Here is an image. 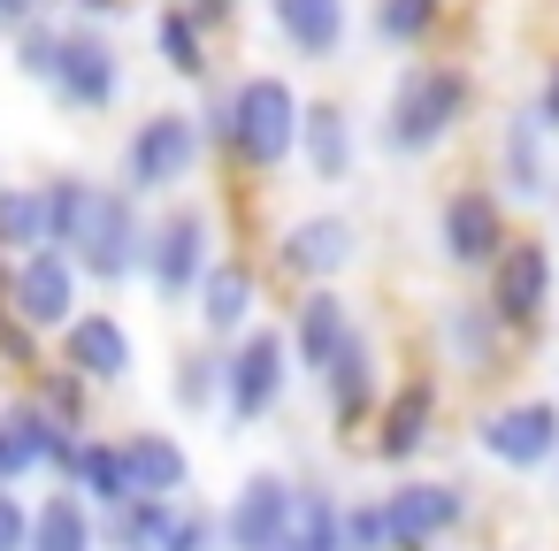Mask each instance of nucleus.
I'll list each match as a JSON object with an SVG mask.
<instances>
[{"mask_svg": "<svg viewBox=\"0 0 559 551\" xmlns=\"http://www.w3.org/2000/svg\"><path fill=\"white\" fill-rule=\"evenodd\" d=\"M261 291H269V268H261L253 253H223V261L207 268L200 299H192L200 337H207V345H238V337L261 322Z\"/></svg>", "mask_w": 559, "mask_h": 551, "instance_id": "aec40b11", "label": "nucleus"}, {"mask_svg": "<svg viewBox=\"0 0 559 551\" xmlns=\"http://www.w3.org/2000/svg\"><path fill=\"white\" fill-rule=\"evenodd\" d=\"M391 383H399V375H383V345H376V330H360V337H353V352L322 375V406H330L337 444H368V429H376V414H383Z\"/></svg>", "mask_w": 559, "mask_h": 551, "instance_id": "f3484780", "label": "nucleus"}, {"mask_svg": "<svg viewBox=\"0 0 559 551\" xmlns=\"http://www.w3.org/2000/svg\"><path fill=\"white\" fill-rule=\"evenodd\" d=\"M9 268H16V261H0V284H9Z\"/></svg>", "mask_w": 559, "mask_h": 551, "instance_id": "c03bdc74", "label": "nucleus"}, {"mask_svg": "<svg viewBox=\"0 0 559 551\" xmlns=\"http://www.w3.org/2000/svg\"><path fill=\"white\" fill-rule=\"evenodd\" d=\"M467 444H475L490 467H506V475H544V467H559V391H521V398L475 406Z\"/></svg>", "mask_w": 559, "mask_h": 551, "instance_id": "0eeeda50", "label": "nucleus"}, {"mask_svg": "<svg viewBox=\"0 0 559 551\" xmlns=\"http://www.w3.org/2000/svg\"><path fill=\"white\" fill-rule=\"evenodd\" d=\"M70 9H78L85 24H108V16H123V9H131V0H70Z\"/></svg>", "mask_w": 559, "mask_h": 551, "instance_id": "37998d69", "label": "nucleus"}, {"mask_svg": "<svg viewBox=\"0 0 559 551\" xmlns=\"http://www.w3.org/2000/svg\"><path fill=\"white\" fill-rule=\"evenodd\" d=\"M55 100L78 108V116H108L123 100V55L100 24H70V55H62V77H55Z\"/></svg>", "mask_w": 559, "mask_h": 551, "instance_id": "412c9836", "label": "nucleus"}, {"mask_svg": "<svg viewBox=\"0 0 559 551\" xmlns=\"http://www.w3.org/2000/svg\"><path fill=\"white\" fill-rule=\"evenodd\" d=\"M360 161V131H353V108L337 93H314L307 100V123H299V169L314 184H345Z\"/></svg>", "mask_w": 559, "mask_h": 551, "instance_id": "4be33fe9", "label": "nucleus"}, {"mask_svg": "<svg viewBox=\"0 0 559 551\" xmlns=\"http://www.w3.org/2000/svg\"><path fill=\"white\" fill-rule=\"evenodd\" d=\"M24 391H32V398H39V406H47V414H55L62 429H78V436H93V398H100V391H93V383H85L78 368H62V360H47V368H39V375H32Z\"/></svg>", "mask_w": 559, "mask_h": 551, "instance_id": "f704fd0d", "label": "nucleus"}, {"mask_svg": "<svg viewBox=\"0 0 559 551\" xmlns=\"http://www.w3.org/2000/svg\"><path fill=\"white\" fill-rule=\"evenodd\" d=\"M70 490H85L100 513H123L131 498H139V475H131V452H123V436H85L78 444V467H70Z\"/></svg>", "mask_w": 559, "mask_h": 551, "instance_id": "bb28decb", "label": "nucleus"}, {"mask_svg": "<svg viewBox=\"0 0 559 551\" xmlns=\"http://www.w3.org/2000/svg\"><path fill=\"white\" fill-rule=\"evenodd\" d=\"M123 452H131L139 498H192V452H185V436H169V429H131Z\"/></svg>", "mask_w": 559, "mask_h": 551, "instance_id": "cd10ccee", "label": "nucleus"}, {"mask_svg": "<svg viewBox=\"0 0 559 551\" xmlns=\"http://www.w3.org/2000/svg\"><path fill=\"white\" fill-rule=\"evenodd\" d=\"M32 551H108L100 505H93L85 490H70V482L39 490V498H32Z\"/></svg>", "mask_w": 559, "mask_h": 551, "instance_id": "b1692460", "label": "nucleus"}, {"mask_svg": "<svg viewBox=\"0 0 559 551\" xmlns=\"http://www.w3.org/2000/svg\"><path fill=\"white\" fill-rule=\"evenodd\" d=\"M169 406H177V414H192V421L223 414V345L192 337V345H177V352H169Z\"/></svg>", "mask_w": 559, "mask_h": 551, "instance_id": "c756f323", "label": "nucleus"}, {"mask_svg": "<svg viewBox=\"0 0 559 551\" xmlns=\"http://www.w3.org/2000/svg\"><path fill=\"white\" fill-rule=\"evenodd\" d=\"M207 146L215 161L246 169V177H276L292 154H299V123H307V100L276 77V70H246V77H215L207 85Z\"/></svg>", "mask_w": 559, "mask_h": 551, "instance_id": "f257e3e1", "label": "nucleus"}, {"mask_svg": "<svg viewBox=\"0 0 559 551\" xmlns=\"http://www.w3.org/2000/svg\"><path fill=\"white\" fill-rule=\"evenodd\" d=\"M39 16H47V0H0V32H9V39H16L24 24H39Z\"/></svg>", "mask_w": 559, "mask_h": 551, "instance_id": "a19ab883", "label": "nucleus"}, {"mask_svg": "<svg viewBox=\"0 0 559 551\" xmlns=\"http://www.w3.org/2000/svg\"><path fill=\"white\" fill-rule=\"evenodd\" d=\"M185 498H131L123 513H100V536L108 551H162L169 543V520H177Z\"/></svg>", "mask_w": 559, "mask_h": 551, "instance_id": "473e14b6", "label": "nucleus"}, {"mask_svg": "<svg viewBox=\"0 0 559 551\" xmlns=\"http://www.w3.org/2000/svg\"><path fill=\"white\" fill-rule=\"evenodd\" d=\"M276 551H345V498L330 482H299V513Z\"/></svg>", "mask_w": 559, "mask_h": 551, "instance_id": "2f4dec72", "label": "nucleus"}, {"mask_svg": "<svg viewBox=\"0 0 559 551\" xmlns=\"http://www.w3.org/2000/svg\"><path fill=\"white\" fill-rule=\"evenodd\" d=\"M47 245V192L39 184H0V261H24Z\"/></svg>", "mask_w": 559, "mask_h": 551, "instance_id": "72a5a7b5", "label": "nucleus"}, {"mask_svg": "<svg viewBox=\"0 0 559 551\" xmlns=\"http://www.w3.org/2000/svg\"><path fill=\"white\" fill-rule=\"evenodd\" d=\"M284 330H292V360H299V375H314V383H322V375L353 352V337H360L368 322L353 314V299H345L337 284H322V291H292Z\"/></svg>", "mask_w": 559, "mask_h": 551, "instance_id": "a211bd4d", "label": "nucleus"}, {"mask_svg": "<svg viewBox=\"0 0 559 551\" xmlns=\"http://www.w3.org/2000/svg\"><path fill=\"white\" fill-rule=\"evenodd\" d=\"M0 551H32V498L0 490Z\"/></svg>", "mask_w": 559, "mask_h": 551, "instance_id": "58836bf2", "label": "nucleus"}, {"mask_svg": "<svg viewBox=\"0 0 559 551\" xmlns=\"http://www.w3.org/2000/svg\"><path fill=\"white\" fill-rule=\"evenodd\" d=\"M429 330H437V368H444V375L498 383V375H513V360H521V337L498 322V307H490L483 291H460V299H444Z\"/></svg>", "mask_w": 559, "mask_h": 551, "instance_id": "9d476101", "label": "nucleus"}, {"mask_svg": "<svg viewBox=\"0 0 559 551\" xmlns=\"http://www.w3.org/2000/svg\"><path fill=\"white\" fill-rule=\"evenodd\" d=\"M345 551H391V513L376 498H345Z\"/></svg>", "mask_w": 559, "mask_h": 551, "instance_id": "4c0bfd02", "label": "nucleus"}, {"mask_svg": "<svg viewBox=\"0 0 559 551\" xmlns=\"http://www.w3.org/2000/svg\"><path fill=\"white\" fill-rule=\"evenodd\" d=\"M292 330L284 322H253L238 345H223V429H261L284 398H292Z\"/></svg>", "mask_w": 559, "mask_h": 551, "instance_id": "20e7f679", "label": "nucleus"}, {"mask_svg": "<svg viewBox=\"0 0 559 551\" xmlns=\"http://www.w3.org/2000/svg\"><path fill=\"white\" fill-rule=\"evenodd\" d=\"M215 32L185 9V0H162L154 9V55H162V70L169 77H185V85H215V47H207Z\"/></svg>", "mask_w": 559, "mask_h": 551, "instance_id": "a878e982", "label": "nucleus"}, {"mask_svg": "<svg viewBox=\"0 0 559 551\" xmlns=\"http://www.w3.org/2000/svg\"><path fill=\"white\" fill-rule=\"evenodd\" d=\"M146 238H154L146 200H139L131 184H108V192H100L93 230L78 238V268H85V284H100V291L146 284Z\"/></svg>", "mask_w": 559, "mask_h": 551, "instance_id": "f8f14e48", "label": "nucleus"}, {"mask_svg": "<svg viewBox=\"0 0 559 551\" xmlns=\"http://www.w3.org/2000/svg\"><path fill=\"white\" fill-rule=\"evenodd\" d=\"M437 429H444V368H406L368 429V459L391 475H414L421 452L437 444Z\"/></svg>", "mask_w": 559, "mask_h": 551, "instance_id": "9b49d317", "label": "nucleus"}, {"mask_svg": "<svg viewBox=\"0 0 559 551\" xmlns=\"http://www.w3.org/2000/svg\"><path fill=\"white\" fill-rule=\"evenodd\" d=\"M78 429H62L32 391L0 398V490H24V482H70L78 467Z\"/></svg>", "mask_w": 559, "mask_h": 551, "instance_id": "6e6552de", "label": "nucleus"}, {"mask_svg": "<svg viewBox=\"0 0 559 551\" xmlns=\"http://www.w3.org/2000/svg\"><path fill=\"white\" fill-rule=\"evenodd\" d=\"M544 116H536V100L528 108H513L506 123H498V192L506 200H551V161H544Z\"/></svg>", "mask_w": 559, "mask_h": 551, "instance_id": "5701e85b", "label": "nucleus"}, {"mask_svg": "<svg viewBox=\"0 0 559 551\" xmlns=\"http://www.w3.org/2000/svg\"><path fill=\"white\" fill-rule=\"evenodd\" d=\"M383 513H391V551H437V543H452L467 528L475 498L452 475H399L383 490Z\"/></svg>", "mask_w": 559, "mask_h": 551, "instance_id": "4468645a", "label": "nucleus"}, {"mask_svg": "<svg viewBox=\"0 0 559 551\" xmlns=\"http://www.w3.org/2000/svg\"><path fill=\"white\" fill-rule=\"evenodd\" d=\"M452 9H460V0H376V9H368V32H376L383 47H399V55H429L437 32L452 24Z\"/></svg>", "mask_w": 559, "mask_h": 551, "instance_id": "7c9ffc66", "label": "nucleus"}, {"mask_svg": "<svg viewBox=\"0 0 559 551\" xmlns=\"http://www.w3.org/2000/svg\"><path fill=\"white\" fill-rule=\"evenodd\" d=\"M269 24L299 62H337L345 32H353V9L345 0H269Z\"/></svg>", "mask_w": 559, "mask_h": 551, "instance_id": "393cba45", "label": "nucleus"}, {"mask_svg": "<svg viewBox=\"0 0 559 551\" xmlns=\"http://www.w3.org/2000/svg\"><path fill=\"white\" fill-rule=\"evenodd\" d=\"M162 551H223V505L185 498L177 520H169V543H162Z\"/></svg>", "mask_w": 559, "mask_h": 551, "instance_id": "e433bc0d", "label": "nucleus"}, {"mask_svg": "<svg viewBox=\"0 0 559 551\" xmlns=\"http://www.w3.org/2000/svg\"><path fill=\"white\" fill-rule=\"evenodd\" d=\"M551 475H559V467H551Z\"/></svg>", "mask_w": 559, "mask_h": 551, "instance_id": "a18cd8bd", "label": "nucleus"}, {"mask_svg": "<svg viewBox=\"0 0 559 551\" xmlns=\"http://www.w3.org/2000/svg\"><path fill=\"white\" fill-rule=\"evenodd\" d=\"M360 223L353 215H337V207H307V215H292L284 230H276V253H269V268L292 284V291H322V284H345L353 268H360Z\"/></svg>", "mask_w": 559, "mask_h": 551, "instance_id": "1a4fd4ad", "label": "nucleus"}, {"mask_svg": "<svg viewBox=\"0 0 559 551\" xmlns=\"http://www.w3.org/2000/svg\"><path fill=\"white\" fill-rule=\"evenodd\" d=\"M483 299L498 307V322L528 345V337H544V322H551V299H559V261H551V245L544 238H513L506 245V261L483 276Z\"/></svg>", "mask_w": 559, "mask_h": 551, "instance_id": "ddd939ff", "label": "nucleus"}, {"mask_svg": "<svg viewBox=\"0 0 559 551\" xmlns=\"http://www.w3.org/2000/svg\"><path fill=\"white\" fill-rule=\"evenodd\" d=\"M62 55H70V24L39 16V24L16 32V70H24L32 85H47V93H55V77H62Z\"/></svg>", "mask_w": 559, "mask_h": 551, "instance_id": "c9c22d12", "label": "nucleus"}, {"mask_svg": "<svg viewBox=\"0 0 559 551\" xmlns=\"http://www.w3.org/2000/svg\"><path fill=\"white\" fill-rule=\"evenodd\" d=\"M513 238H521V230H513V200H506L498 184L467 177V184H452V192L437 200V253H444L452 276H490Z\"/></svg>", "mask_w": 559, "mask_h": 551, "instance_id": "423d86ee", "label": "nucleus"}, {"mask_svg": "<svg viewBox=\"0 0 559 551\" xmlns=\"http://www.w3.org/2000/svg\"><path fill=\"white\" fill-rule=\"evenodd\" d=\"M215 146H207V123L200 116H185V108H154V116H139L131 123V139H123V184L139 192V200H185V184L200 177V161H207Z\"/></svg>", "mask_w": 559, "mask_h": 551, "instance_id": "7ed1b4c3", "label": "nucleus"}, {"mask_svg": "<svg viewBox=\"0 0 559 551\" xmlns=\"http://www.w3.org/2000/svg\"><path fill=\"white\" fill-rule=\"evenodd\" d=\"M55 360L78 368L93 391H123L139 375V330L116 314V307H85L62 337H55Z\"/></svg>", "mask_w": 559, "mask_h": 551, "instance_id": "6ab92c4d", "label": "nucleus"}, {"mask_svg": "<svg viewBox=\"0 0 559 551\" xmlns=\"http://www.w3.org/2000/svg\"><path fill=\"white\" fill-rule=\"evenodd\" d=\"M299 513V482L284 467H246L223 498V551H276Z\"/></svg>", "mask_w": 559, "mask_h": 551, "instance_id": "dca6fc26", "label": "nucleus"}, {"mask_svg": "<svg viewBox=\"0 0 559 551\" xmlns=\"http://www.w3.org/2000/svg\"><path fill=\"white\" fill-rule=\"evenodd\" d=\"M185 9H192L207 32H230V24H238V0H185Z\"/></svg>", "mask_w": 559, "mask_h": 551, "instance_id": "79ce46f5", "label": "nucleus"}, {"mask_svg": "<svg viewBox=\"0 0 559 551\" xmlns=\"http://www.w3.org/2000/svg\"><path fill=\"white\" fill-rule=\"evenodd\" d=\"M467 108H475V77H467V62H452V55H421V62H406L399 85H391V100H383V154H399V161H429V154H444V146L460 139Z\"/></svg>", "mask_w": 559, "mask_h": 551, "instance_id": "f03ea898", "label": "nucleus"}, {"mask_svg": "<svg viewBox=\"0 0 559 551\" xmlns=\"http://www.w3.org/2000/svg\"><path fill=\"white\" fill-rule=\"evenodd\" d=\"M215 261H223V245H215V207H207V200H169V207L154 215V238H146V291H154L162 307H192Z\"/></svg>", "mask_w": 559, "mask_h": 551, "instance_id": "39448f33", "label": "nucleus"}, {"mask_svg": "<svg viewBox=\"0 0 559 551\" xmlns=\"http://www.w3.org/2000/svg\"><path fill=\"white\" fill-rule=\"evenodd\" d=\"M39 192H47V245H62V253H78V238L93 230V215H100V177H85V169H55V177H39Z\"/></svg>", "mask_w": 559, "mask_h": 551, "instance_id": "c85d7f7f", "label": "nucleus"}, {"mask_svg": "<svg viewBox=\"0 0 559 551\" xmlns=\"http://www.w3.org/2000/svg\"><path fill=\"white\" fill-rule=\"evenodd\" d=\"M536 116H544V131L559 139V55L544 62V85H536Z\"/></svg>", "mask_w": 559, "mask_h": 551, "instance_id": "ea45409f", "label": "nucleus"}, {"mask_svg": "<svg viewBox=\"0 0 559 551\" xmlns=\"http://www.w3.org/2000/svg\"><path fill=\"white\" fill-rule=\"evenodd\" d=\"M9 307H16L39 337H62V330L85 314V268H78V253H62V245L24 253V261L9 268Z\"/></svg>", "mask_w": 559, "mask_h": 551, "instance_id": "2eb2a0df", "label": "nucleus"}]
</instances>
